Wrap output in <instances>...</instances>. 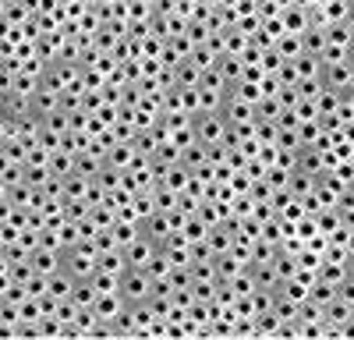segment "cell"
<instances>
[{
  "label": "cell",
  "mask_w": 354,
  "mask_h": 340,
  "mask_svg": "<svg viewBox=\"0 0 354 340\" xmlns=\"http://www.w3.org/2000/svg\"><path fill=\"white\" fill-rule=\"evenodd\" d=\"M192 128H195V138L202 142V146H213V142H223L227 135V117H223V110H213V113H195L192 117Z\"/></svg>",
  "instance_id": "1"
},
{
  "label": "cell",
  "mask_w": 354,
  "mask_h": 340,
  "mask_svg": "<svg viewBox=\"0 0 354 340\" xmlns=\"http://www.w3.org/2000/svg\"><path fill=\"white\" fill-rule=\"evenodd\" d=\"M153 294V276L145 270H124L121 273V298L128 305H138V301H149Z\"/></svg>",
  "instance_id": "2"
},
{
  "label": "cell",
  "mask_w": 354,
  "mask_h": 340,
  "mask_svg": "<svg viewBox=\"0 0 354 340\" xmlns=\"http://www.w3.org/2000/svg\"><path fill=\"white\" fill-rule=\"evenodd\" d=\"M160 248H163L160 241H153L149 234L142 231V238H135V241H131L128 248H121V252H124V263H128V270H145V266L153 263V255H156Z\"/></svg>",
  "instance_id": "3"
},
{
  "label": "cell",
  "mask_w": 354,
  "mask_h": 340,
  "mask_svg": "<svg viewBox=\"0 0 354 340\" xmlns=\"http://www.w3.org/2000/svg\"><path fill=\"white\" fill-rule=\"evenodd\" d=\"M223 117H227V124H252L255 121V103H248V100L230 93L223 100Z\"/></svg>",
  "instance_id": "4"
},
{
  "label": "cell",
  "mask_w": 354,
  "mask_h": 340,
  "mask_svg": "<svg viewBox=\"0 0 354 340\" xmlns=\"http://www.w3.org/2000/svg\"><path fill=\"white\" fill-rule=\"evenodd\" d=\"M351 78H354V68H351L347 61H340V64H326V68H322V85H326V89L347 93Z\"/></svg>",
  "instance_id": "5"
},
{
  "label": "cell",
  "mask_w": 354,
  "mask_h": 340,
  "mask_svg": "<svg viewBox=\"0 0 354 340\" xmlns=\"http://www.w3.org/2000/svg\"><path fill=\"white\" fill-rule=\"evenodd\" d=\"M128 301L121 298V291H113V294H100L96 298V305H93V312L100 316V323H113L117 316H121V308H124Z\"/></svg>",
  "instance_id": "6"
},
{
  "label": "cell",
  "mask_w": 354,
  "mask_h": 340,
  "mask_svg": "<svg viewBox=\"0 0 354 340\" xmlns=\"http://www.w3.org/2000/svg\"><path fill=\"white\" fill-rule=\"evenodd\" d=\"M294 170H305V174H312L319 181V174H326V160H322V153L315 146H301L298 149V167Z\"/></svg>",
  "instance_id": "7"
},
{
  "label": "cell",
  "mask_w": 354,
  "mask_h": 340,
  "mask_svg": "<svg viewBox=\"0 0 354 340\" xmlns=\"http://www.w3.org/2000/svg\"><path fill=\"white\" fill-rule=\"evenodd\" d=\"M142 231L149 234L153 241H160V245H163V241H167V238L174 234V223H170V213H160V209H156V213H153L149 220H142Z\"/></svg>",
  "instance_id": "8"
},
{
  "label": "cell",
  "mask_w": 354,
  "mask_h": 340,
  "mask_svg": "<svg viewBox=\"0 0 354 340\" xmlns=\"http://www.w3.org/2000/svg\"><path fill=\"white\" fill-rule=\"evenodd\" d=\"M280 21H283V28H287L290 36H301L305 28L312 25V15H308L305 8H294V4H290V8L280 11Z\"/></svg>",
  "instance_id": "9"
},
{
  "label": "cell",
  "mask_w": 354,
  "mask_h": 340,
  "mask_svg": "<svg viewBox=\"0 0 354 340\" xmlns=\"http://www.w3.org/2000/svg\"><path fill=\"white\" fill-rule=\"evenodd\" d=\"M216 71L227 78V85H238L245 78V61H241L238 53H223L220 61H216Z\"/></svg>",
  "instance_id": "10"
},
{
  "label": "cell",
  "mask_w": 354,
  "mask_h": 340,
  "mask_svg": "<svg viewBox=\"0 0 354 340\" xmlns=\"http://www.w3.org/2000/svg\"><path fill=\"white\" fill-rule=\"evenodd\" d=\"M326 25H308L305 32H301V46H305V53H312V57H322V50H326Z\"/></svg>",
  "instance_id": "11"
},
{
  "label": "cell",
  "mask_w": 354,
  "mask_h": 340,
  "mask_svg": "<svg viewBox=\"0 0 354 340\" xmlns=\"http://www.w3.org/2000/svg\"><path fill=\"white\" fill-rule=\"evenodd\" d=\"M135 160H138V153H135L131 142H117V146L106 153V163H110V167H117V170H131V167H135Z\"/></svg>",
  "instance_id": "12"
},
{
  "label": "cell",
  "mask_w": 354,
  "mask_h": 340,
  "mask_svg": "<svg viewBox=\"0 0 354 340\" xmlns=\"http://www.w3.org/2000/svg\"><path fill=\"white\" fill-rule=\"evenodd\" d=\"M32 110L39 113V117H46V113H53V110H61V93H53V89H46V85H39L36 96H32Z\"/></svg>",
  "instance_id": "13"
},
{
  "label": "cell",
  "mask_w": 354,
  "mask_h": 340,
  "mask_svg": "<svg viewBox=\"0 0 354 340\" xmlns=\"http://www.w3.org/2000/svg\"><path fill=\"white\" fill-rule=\"evenodd\" d=\"M248 266L238 259V255H234V252H223V255H216V276L220 280H234V276H238V273H245Z\"/></svg>",
  "instance_id": "14"
},
{
  "label": "cell",
  "mask_w": 354,
  "mask_h": 340,
  "mask_svg": "<svg viewBox=\"0 0 354 340\" xmlns=\"http://www.w3.org/2000/svg\"><path fill=\"white\" fill-rule=\"evenodd\" d=\"M75 283H78V280H75V276H71L68 270H57V273H50V294L64 301V298H71Z\"/></svg>",
  "instance_id": "15"
},
{
  "label": "cell",
  "mask_w": 354,
  "mask_h": 340,
  "mask_svg": "<svg viewBox=\"0 0 354 340\" xmlns=\"http://www.w3.org/2000/svg\"><path fill=\"white\" fill-rule=\"evenodd\" d=\"M351 308H354V305H347V301L333 298L326 308H322V323H330V326H344V323L351 319Z\"/></svg>",
  "instance_id": "16"
},
{
  "label": "cell",
  "mask_w": 354,
  "mask_h": 340,
  "mask_svg": "<svg viewBox=\"0 0 354 340\" xmlns=\"http://www.w3.org/2000/svg\"><path fill=\"white\" fill-rule=\"evenodd\" d=\"M96 298H100V291H96V283H93V280H78V283H75L71 301H75L78 308H93Z\"/></svg>",
  "instance_id": "17"
},
{
  "label": "cell",
  "mask_w": 354,
  "mask_h": 340,
  "mask_svg": "<svg viewBox=\"0 0 354 340\" xmlns=\"http://www.w3.org/2000/svg\"><path fill=\"white\" fill-rule=\"evenodd\" d=\"M174 75H177V89H198V82H202V71L192 61H181L174 68Z\"/></svg>",
  "instance_id": "18"
},
{
  "label": "cell",
  "mask_w": 354,
  "mask_h": 340,
  "mask_svg": "<svg viewBox=\"0 0 354 340\" xmlns=\"http://www.w3.org/2000/svg\"><path fill=\"white\" fill-rule=\"evenodd\" d=\"M110 231H113L117 245H121V248H128L135 238H142V223H131V220H117V223L110 227Z\"/></svg>",
  "instance_id": "19"
},
{
  "label": "cell",
  "mask_w": 354,
  "mask_h": 340,
  "mask_svg": "<svg viewBox=\"0 0 354 340\" xmlns=\"http://www.w3.org/2000/svg\"><path fill=\"white\" fill-rule=\"evenodd\" d=\"M308 298L315 301V305H322L326 308L333 298H337V283H330V280H322V276H315V283L308 287Z\"/></svg>",
  "instance_id": "20"
},
{
  "label": "cell",
  "mask_w": 354,
  "mask_h": 340,
  "mask_svg": "<svg viewBox=\"0 0 354 340\" xmlns=\"http://www.w3.org/2000/svg\"><path fill=\"white\" fill-rule=\"evenodd\" d=\"M277 53L283 57V61H298V57L305 53V46H301V36H290V32H283V36L277 39Z\"/></svg>",
  "instance_id": "21"
},
{
  "label": "cell",
  "mask_w": 354,
  "mask_h": 340,
  "mask_svg": "<svg viewBox=\"0 0 354 340\" xmlns=\"http://www.w3.org/2000/svg\"><path fill=\"white\" fill-rule=\"evenodd\" d=\"M50 170L57 178H68V174H75V156L68 153V149H57V153H50Z\"/></svg>",
  "instance_id": "22"
},
{
  "label": "cell",
  "mask_w": 354,
  "mask_h": 340,
  "mask_svg": "<svg viewBox=\"0 0 354 340\" xmlns=\"http://www.w3.org/2000/svg\"><path fill=\"white\" fill-rule=\"evenodd\" d=\"M277 291H280L283 298H290V301H298V305H301V301H308V283H301L298 276H290V280H283V283H280Z\"/></svg>",
  "instance_id": "23"
},
{
  "label": "cell",
  "mask_w": 354,
  "mask_h": 340,
  "mask_svg": "<svg viewBox=\"0 0 354 340\" xmlns=\"http://www.w3.org/2000/svg\"><path fill=\"white\" fill-rule=\"evenodd\" d=\"M294 64H298V78H322V61L312 53H301Z\"/></svg>",
  "instance_id": "24"
},
{
  "label": "cell",
  "mask_w": 354,
  "mask_h": 340,
  "mask_svg": "<svg viewBox=\"0 0 354 340\" xmlns=\"http://www.w3.org/2000/svg\"><path fill=\"white\" fill-rule=\"evenodd\" d=\"M21 181H25V163L4 160V174H0V188H11V185H21Z\"/></svg>",
  "instance_id": "25"
},
{
  "label": "cell",
  "mask_w": 354,
  "mask_h": 340,
  "mask_svg": "<svg viewBox=\"0 0 354 340\" xmlns=\"http://www.w3.org/2000/svg\"><path fill=\"white\" fill-rule=\"evenodd\" d=\"M312 188H315V178H312V174H305V170H290V191H294V195L305 198Z\"/></svg>",
  "instance_id": "26"
},
{
  "label": "cell",
  "mask_w": 354,
  "mask_h": 340,
  "mask_svg": "<svg viewBox=\"0 0 354 340\" xmlns=\"http://www.w3.org/2000/svg\"><path fill=\"white\" fill-rule=\"evenodd\" d=\"M88 209H93V206H88L85 198H64V216H68L71 223H82V220L88 216Z\"/></svg>",
  "instance_id": "27"
},
{
  "label": "cell",
  "mask_w": 354,
  "mask_h": 340,
  "mask_svg": "<svg viewBox=\"0 0 354 340\" xmlns=\"http://www.w3.org/2000/svg\"><path fill=\"white\" fill-rule=\"evenodd\" d=\"M18 308H21V323H39V319L46 316V312H43V301H39V298H25V301H21Z\"/></svg>",
  "instance_id": "28"
},
{
  "label": "cell",
  "mask_w": 354,
  "mask_h": 340,
  "mask_svg": "<svg viewBox=\"0 0 354 340\" xmlns=\"http://www.w3.org/2000/svg\"><path fill=\"white\" fill-rule=\"evenodd\" d=\"M28 18H36V15L28 11L21 0H18V4H8V8H4V25H25Z\"/></svg>",
  "instance_id": "29"
},
{
  "label": "cell",
  "mask_w": 354,
  "mask_h": 340,
  "mask_svg": "<svg viewBox=\"0 0 354 340\" xmlns=\"http://www.w3.org/2000/svg\"><path fill=\"white\" fill-rule=\"evenodd\" d=\"M319 276H322V280H330V283H340V280L347 276V263H330V259H322Z\"/></svg>",
  "instance_id": "30"
},
{
  "label": "cell",
  "mask_w": 354,
  "mask_h": 340,
  "mask_svg": "<svg viewBox=\"0 0 354 340\" xmlns=\"http://www.w3.org/2000/svg\"><path fill=\"white\" fill-rule=\"evenodd\" d=\"M50 174H53L50 163H43V167H25V181L32 185V188H43V185L50 181Z\"/></svg>",
  "instance_id": "31"
},
{
  "label": "cell",
  "mask_w": 354,
  "mask_h": 340,
  "mask_svg": "<svg viewBox=\"0 0 354 340\" xmlns=\"http://www.w3.org/2000/svg\"><path fill=\"white\" fill-rule=\"evenodd\" d=\"M153 160H160V163H167V167H177V163H181V146H174V142H163Z\"/></svg>",
  "instance_id": "32"
},
{
  "label": "cell",
  "mask_w": 354,
  "mask_h": 340,
  "mask_svg": "<svg viewBox=\"0 0 354 340\" xmlns=\"http://www.w3.org/2000/svg\"><path fill=\"white\" fill-rule=\"evenodd\" d=\"M259 64H262V71H266V75H277V71H280V64H283V57L277 53V46H266Z\"/></svg>",
  "instance_id": "33"
},
{
  "label": "cell",
  "mask_w": 354,
  "mask_h": 340,
  "mask_svg": "<svg viewBox=\"0 0 354 340\" xmlns=\"http://www.w3.org/2000/svg\"><path fill=\"white\" fill-rule=\"evenodd\" d=\"M277 100H280V106H283V110H298V103H301V96H298V85H280Z\"/></svg>",
  "instance_id": "34"
},
{
  "label": "cell",
  "mask_w": 354,
  "mask_h": 340,
  "mask_svg": "<svg viewBox=\"0 0 354 340\" xmlns=\"http://www.w3.org/2000/svg\"><path fill=\"white\" fill-rule=\"evenodd\" d=\"M294 259H298V270H315V273H319V266H322V255L312 252V248H301Z\"/></svg>",
  "instance_id": "35"
},
{
  "label": "cell",
  "mask_w": 354,
  "mask_h": 340,
  "mask_svg": "<svg viewBox=\"0 0 354 340\" xmlns=\"http://www.w3.org/2000/svg\"><path fill=\"white\" fill-rule=\"evenodd\" d=\"M319 93H322V78H301L298 82V96L301 100H319Z\"/></svg>",
  "instance_id": "36"
},
{
  "label": "cell",
  "mask_w": 354,
  "mask_h": 340,
  "mask_svg": "<svg viewBox=\"0 0 354 340\" xmlns=\"http://www.w3.org/2000/svg\"><path fill=\"white\" fill-rule=\"evenodd\" d=\"M39 333H43V337H64V323L50 312V316L39 319Z\"/></svg>",
  "instance_id": "37"
},
{
  "label": "cell",
  "mask_w": 354,
  "mask_h": 340,
  "mask_svg": "<svg viewBox=\"0 0 354 340\" xmlns=\"http://www.w3.org/2000/svg\"><path fill=\"white\" fill-rule=\"evenodd\" d=\"M277 82H280V85H298V82H301V78H298V64H294V61H283L280 71H277Z\"/></svg>",
  "instance_id": "38"
},
{
  "label": "cell",
  "mask_w": 354,
  "mask_h": 340,
  "mask_svg": "<svg viewBox=\"0 0 354 340\" xmlns=\"http://www.w3.org/2000/svg\"><path fill=\"white\" fill-rule=\"evenodd\" d=\"M337 298H340V301H347V305H354V276H351V273L337 283Z\"/></svg>",
  "instance_id": "39"
},
{
  "label": "cell",
  "mask_w": 354,
  "mask_h": 340,
  "mask_svg": "<svg viewBox=\"0 0 354 340\" xmlns=\"http://www.w3.org/2000/svg\"><path fill=\"white\" fill-rule=\"evenodd\" d=\"M181 100H185V110L195 117L198 113V89H181Z\"/></svg>",
  "instance_id": "40"
},
{
  "label": "cell",
  "mask_w": 354,
  "mask_h": 340,
  "mask_svg": "<svg viewBox=\"0 0 354 340\" xmlns=\"http://www.w3.org/2000/svg\"><path fill=\"white\" fill-rule=\"evenodd\" d=\"M262 78H266L262 64H245V82H255V85H262Z\"/></svg>",
  "instance_id": "41"
},
{
  "label": "cell",
  "mask_w": 354,
  "mask_h": 340,
  "mask_svg": "<svg viewBox=\"0 0 354 340\" xmlns=\"http://www.w3.org/2000/svg\"><path fill=\"white\" fill-rule=\"evenodd\" d=\"M347 273L354 276V252H347Z\"/></svg>",
  "instance_id": "42"
},
{
  "label": "cell",
  "mask_w": 354,
  "mask_h": 340,
  "mask_svg": "<svg viewBox=\"0 0 354 340\" xmlns=\"http://www.w3.org/2000/svg\"><path fill=\"white\" fill-rule=\"evenodd\" d=\"M347 64H351V68H354V43H351V46H347Z\"/></svg>",
  "instance_id": "43"
},
{
  "label": "cell",
  "mask_w": 354,
  "mask_h": 340,
  "mask_svg": "<svg viewBox=\"0 0 354 340\" xmlns=\"http://www.w3.org/2000/svg\"><path fill=\"white\" fill-rule=\"evenodd\" d=\"M347 252H354V231H351V238H347Z\"/></svg>",
  "instance_id": "44"
},
{
  "label": "cell",
  "mask_w": 354,
  "mask_h": 340,
  "mask_svg": "<svg viewBox=\"0 0 354 340\" xmlns=\"http://www.w3.org/2000/svg\"><path fill=\"white\" fill-rule=\"evenodd\" d=\"M347 93H354V78H351V85H347Z\"/></svg>",
  "instance_id": "45"
},
{
  "label": "cell",
  "mask_w": 354,
  "mask_h": 340,
  "mask_svg": "<svg viewBox=\"0 0 354 340\" xmlns=\"http://www.w3.org/2000/svg\"><path fill=\"white\" fill-rule=\"evenodd\" d=\"M351 43H354V28H351Z\"/></svg>",
  "instance_id": "46"
}]
</instances>
